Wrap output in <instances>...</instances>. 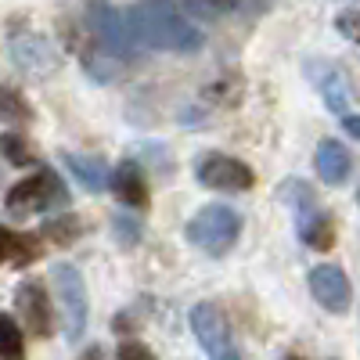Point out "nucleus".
Listing matches in <instances>:
<instances>
[{
	"label": "nucleus",
	"mask_w": 360,
	"mask_h": 360,
	"mask_svg": "<svg viewBox=\"0 0 360 360\" xmlns=\"http://www.w3.org/2000/svg\"><path fill=\"white\" fill-rule=\"evenodd\" d=\"M119 360H155V356H152V349L141 346V342H123V346H119Z\"/></svg>",
	"instance_id": "b1692460"
},
{
	"label": "nucleus",
	"mask_w": 360,
	"mask_h": 360,
	"mask_svg": "<svg viewBox=\"0 0 360 360\" xmlns=\"http://www.w3.org/2000/svg\"><path fill=\"white\" fill-rule=\"evenodd\" d=\"M44 234L51 238V242H58V245H69V242H76V234H79V220L76 217H54V220L44 224Z\"/></svg>",
	"instance_id": "6ab92c4d"
},
{
	"label": "nucleus",
	"mask_w": 360,
	"mask_h": 360,
	"mask_svg": "<svg viewBox=\"0 0 360 360\" xmlns=\"http://www.w3.org/2000/svg\"><path fill=\"white\" fill-rule=\"evenodd\" d=\"M18 353H22V332H18V324L8 314H0V356H18Z\"/></svg>",
	"instance_id": "412c9836"
},
{
	"label": "nucleus",
	"mask_w": 360,
	"mask_h": 360,
	"mask_svg": "<svg viewBox=\"0 0 360 360\" xmlns=\"http://www.w3.org/2000/svg\"><path fill=\"white\" fill-rule=\"evenodd\" d=\"M69 205V191L62 184V176L40 169L33 176H25L22 184L8 191V213L11 217H29V213H47V209Z\"/></svg>",
	"instance_id": "7ed1b4c3"
},
{
	"label": "nucleus",
	"mask_w": 360,
	"mask_h": 360,
	"mask_svg": "<svg viewBox=\"0 0 360 360\" xmlns=\"http://www.w3.org/2000/svg\"><path fill=\"white\" fill-rule=\"evenodd\" d=\"M108 188L115 191V198L123 202V205H134V209H144L148 205V184H144V173L134 159L127 162H119L112 169V180H108Z\"/></svg>",
	"instance_id": "f8f14e48"
},
{
	"label": "nucleus",
	"mask_w": 360,
	"mask_h": 360,
	"mask_svg": "<svg viewBox=\"0 0 360 360\" xmlns=\"http://www.w3.org/2000/svg\"><path fill=\"white\" fill-rule=\"evenodd\" d=\"M314 162H317V176L324 180V184H346V176L353 169V155L339 141H321Z\"/></svg>",
	"instance_id": "ddd939ff"
},
{
	"label": "nucleus",
	"mask_w": 360,
	"mask_h": 360,
	"mask_svg": "<svg viewBox=\"0 0 360 360\" xmlns=\"http://www.w3.org/2000/svg\"><path fill=\"white\" fill-rule=\"evenodd\" d=\"M356 202H360V188H356Z\"/></svg>",
	"instance_id": "cd10ccee"
},
{
	"label": "nucleus",
	"mask_w": 360,
	"mask_h": 360,
	"mask_svg": "<svg viewBox=\"0 0 360 360\" xmlns=\"http://www.w3.org/2000/svg\"><path fill=\"white\" fill-rule=\"evenodd\" d=\"M195 176L205 188L213 191H249L256 184V173L234 155H220V152H205L195 162Z\"/></svg>",
	"instance_id": "0eeeda50"
},
{
	"label": "nucleus",
	"mask_w": 360,
	"mask_h": 360,
	"mask_svg": "<svg viewBox=\"0 0 360 360\" xmlns=\"http://www.w3.org/2000/svg\"><path fill=\"white\" fill-rule=\"evenodd\" d=\"M0 155H4L8 162H15V166H29V162H33V152H29V144L18 134H4V137H0Z\"/></svg>",
	"instance_id": "aec40b11"
},
{
	"label": "nucleus",
	"mask_w": 360,
	"mask_h": 360,
	"mask_svg": "<svg viewBox=\"0 0 360 360\" xmlns=\"http://www.w3.org/2000/svg\"><path fill=\"white\" fill-rule=\"evenodd\" d=\"M205 4H213V8H220V11H231L238 0H205Z\"/></svg>",
	"instance_id": "a878e982"
},
{
	"label": "nucleus",
	"mask_w": 360,
	"mask_h": 360,
	"mask_svg": "<svg viewBox=\"0 0 360 360\" xmlns=\"http://www.w3.org/2000/svg\"><path fill=\"white\" fill-rule=\"evenodd\" d=\"M0 119H8V123H29V119H33L29 101L8 83H0Z\"/></svg>",
	"instance_id": "a211bd4d"
},
{
	"label": "nucleus",
	"mask_w": 360,
	"mask_h": 360,
	"mask_svg": "<svg viewBox=\"0 0 360 360\" xmlns=\"http://www.w3.org/2000/svg\"><path fill=\"white\" fill-rule=\"evenodd\" d=\"M278 198L292 209V213H295V220H303V217H310V213H317V195L303 184V180H295V176H288L285 180V184L278 188Z\"/></svg>",
	"instance_id": "f3484780"
},
{
	"label": "nucleus",
	"mask_w": 360,
	"mask_h": 360,
	"mask_svg": "<svg viewBox=\"0 0 360 360\" xmlns=\"http://www.w3.org/2000/svg\"><path fill=\"white\" fill-rule=\"evenodd\" d=\"M285 360H303V356H285Z\"/></svg>",
	"instance_id": "bb28decb"
},
{
	"label": "nucleus",
	"mask_w": 360,
	"mask_h": 360,
	"mask_svg": "<svg viewBox=\"0 0 360 360\" xmlns=\"http://www.w3.org/2000/svg\"><path fill=\"white\" fill-rule=\"evenodd\" d=\"M339 119H342L346 134H349L353 141H360V115H356V112H346V115H339Z\"/></svg>",
	"instance_id": "393cba45"
},
{
	"label": "nucleus",
	"mask_w": 360,
	"mask_h": 360,
	"mask_svg": "<svg viewBox=\"0 0 360 360\" xmlns=\"http://www.w3.org/2000/svg\"><path fill=\"white\" fill-rule=\"evenodd\" d=\"M51 281H54V292H58V307H62L65 335L76 342L86 332V314H90L83 274H79L76 266H69V263H54L51 266Z\"/></svg>",
	"instance_id": "20e7f679"
},
{
	"label": "nucleus",
	"mask_w": 360,
	"mask_h": 360,
	"mask_svg": "<svg viewBox=\"0 0 360 360\" xmlns=\"http://www.w3.org/2000/svg\"><path fill=\"white\" fill-rule=\"evenodd\" d=\"M310 292H314L317 303L324 310H332V314H346L349 310V299H353L349 278L342 274L339 266H332V263H321V266L310 270Z\"/></svg>",
	"instance_id": "1a4fd4ad"
},
{
	"label": "nucleus",
	"mask_w": 360,
	"mask_h": 360,
	"mask_svg": "<svg viewBox=\"0 0 360 360\" xmlns=\"http://www.w3.org/2000/svg\"><path fill=\"white\" fill-rule=\"evenodd\" d=\"M11 360H15V356H11Z\"/></svg>",
	"instance_id": "c85d7f7f"
},
{
	"label": "nucleus",
	"mask_w": 360,
	"mask_h": 360,
	"mask_svg": "<svg viewBox=\"0 0 360 360\" xmlns=\"http://www.w3.org/2000/svg\"><path fill=\"white\" fill-rule=\"evenodd\" d=\"M127 29L134 44H144L152 51L191 54L202 47V33L184 18V11L173 0H137L127 11Z\"/></svg>",
	"instance_id": "f257e3e1"
},
{
	"label": "nucleus",
	"mask_w": 360,
	"mask_h": 360,
	"mask_svg": "<svg viewBox=\"0 0 360 360\" xmlns=\"http://www.w3.org/2000/svg\"><path fill=\"white\" fill-rule=\"evenodd\" d=\"M191 332L202 342V349L209 353V360H242L231 335V324L224 321V314L213 303H198L191 310Z\"/></svg>",
	"instance_id": "39448f33"
},
{
	"label": "nucleus",
	"mask_w": 360,
	"mask_h": 360,
	"mask_svg": "<svg viewBox=\"0 0 360 360\" xmlns=\"http://www.w3.org/2000/svg\"><path fill=\"white\" fill-rule=\"evenodd\" d=\"M62 162H65V169L79 180L86 191H105L108 180H112L108 166H105L101 159H94V155H72V152H65Z\"/></svg>",
	"instance_id": "4468645a"
},
{
	"label": "nucleus",
	"mask_w": 360,
	"mask_h": 360,
	"mask_svg": "<svg viewBox=\"0 0 360 360\" xmlns=\"http://www.w3.org/2000/svg\"><path fill=\"white\" fill-rule=\"evenodd\" d=\"M8 51L15 58V65L29 76H51L62 65V54L44 33H15L8 40Z\"/></svg>",
	"instance_id": "6e6552de"
},
{
	"label": "nucleus",
	"mask_w": 360,
	"mask_h": 360,
	"mask_svg": "<svg viewBox=\"0 0 360 360\" xmlns=\"http://www.w3.org/2000/svg\"><path fill=\"white\" fill-rule=\"evenodd\" d=\"M335 29L349 40V44H360V8H349L335 18Z\"/></svg>",
	"instance_id": "4be33fe9"
},
{
	"label": "nucleus",
	"mask_w": 360,
	"mask_h": 360,
	"mask_svg": "<svg viewBox=\"0 0 360 360\" xmlns=\"http://www.w3.org/2000/svg\"><path fill=\"white\" fill-rule=\"evenodd\" d=\"M37 256H40V242H37V238L15 234L8 227H0V263L11 259L15 266H25V263H33Z\"/></svg>",
	"instance_id": "dca6fc26"
},
{
	"label": "nucleus",
	"mask_w": 360,
	"mask_h": 360,
	"mask_svg": "<svg viewBox=\"0 0 360 360\" xmlns=\"http://www.w3.org/2000/svg\"><path fill=\"white\" fill-rule=\"evenodd\" d=\"M303 72L321 90V101L328 105V112H335V115H346L349 112V79L342 76V69H335V65L321 62V58H314V62L303 65Z\"/></svg>",
	"instance_id": "9d476101"
},
{
	"label": "nucleus",
	"mask_w": 360,
	"mask_h": 360,
	"mask_svg": "<svg viewBox=\"0 0 360 360\" xmlns=\"http://www.w3.org/2000/svg\"><path fill=\"white\" fill-rule=\"evenodd\" d=\"M238 234H242V217H238L231 205H205L188 224V242L198 245L209 256L231 252V245L238 242Z\"/></svg>",
	"instance_id": "f03ea898"
},
{
	"label": "nucleus",
	"mask_w": 360,
	"mask_h": 360,
	"mask_svg": "<svg viewBox=\"0 0 360 360\" xmlns=\"http://www.w3.org/2000/svg\"><path fill=\"white\" fill-rule=\"evenodd\" d=\"M86 25L94 40L101 44V51L115 54V58H130L134 54V37L127 29V15H119L108 0H90L86 4Z\"/></svg>",
	"instance_id": "423d86ee"
},
{
	"label": "nucleus",
	"mask_w": 360,
	"mask_h": 360,
	"mask_svg": "<svg viewBox=\"0 0 360 360\" xmlns=\"http://www.w3.org/2000/svg\"><path fill=\"white\" fill-rule=\"evenodd\" d=\"M295 224H299V238H303V245H310L317 252L335 245V224H332V217H328L324 209H317V213L295 220Z\"/></svg>",
	"instance_id": "2eb2a0df"
},
{
	"label": "nucleus",
	"mask_w": 360,
	"mask_h": 360,
	"mask_svg": "<svg viewBox=\"0 0 360 360\" xmlns=\"http://www.w3.org/2000/svg\"><path fill=\"white\" fill-rule=\"evenodd\" d=\"M15 303H18V314H22L29 332L33 335H51V303H47L44 285L22 281L18 292H15Z\"/></svg>",
	"instance_id": "9b49d317"
},
{
	"label": "nucleus",
	"mask_w": 360,
	"mask_h": 360,
	"mask_svg": "<svg viewBox=\"0 0 360 360\" xmlns=\"http://www.w3.org/2000/svg\"><path fill=\"white\" fill-rule=\"evenodd\" d=\"M115 231H119V242H123V245H137L141 227H137L130 217H115Z\"/></svg>",
	"instance_id": "5701e85b"
}]
</instances>
